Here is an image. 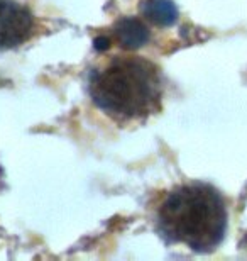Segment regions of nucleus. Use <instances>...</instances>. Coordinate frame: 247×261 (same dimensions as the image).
<instances>
[{
  "label": "nucleus",
  "mask_w": 247,
  "mask_h": 261,
  "mask_svg": "<svg viewBox=\"0 0 247 261\" xmlns=\"http://www.w3.org/2000/svg\"><path fill=\"white\" fill-rule=\"evenodd\" d=\"M88 87L93 103L119 122L141 121L161 106L159 70L141 56H115L92 71Z\"/></svg>",
  "instance_id": "obj_1"
},
{
  "label": "nucleus",
  "mask_w": 247,
  "mask_h": 261,
  "mask_svg": "<svg viewBox=\"0 0 247 261\" xmlns=\"http://www.w3.org/2000/svg\"><path fill=\"white\" fill-rule=\"evenodd\" d=\"M227 226L225 203L212 187L193 184L170 192L157 211V229L168 243L212 251Z\"/></svg>",
  "instance_id": "obj_2"
},
{
  "label": "nucleus",
  "mask_w": 247,
  "mask_h": 261,
  "mask_svg": "<svg viewBox=\"0 0 247 261\" xmlns=\"http://www.w3.org/2000/svg\"><path fill=\"white\" fill-rule=\"evenodd\" d=\"M34 33V15L22 0H0V49L24 44Z\"/></svg>",
  "instance_id": "obj_3"
},
{
  "label": "nucleus",
  "mask_w": 247,
  "mask_h": 261,
  "mask_svg": "<svg viewBox=\"0 0 247 261\" xmlns=\"http://www.w3.org/2000/svg\"><path fill=\"white\" fill-rule=\"evenodd\" d=\"M115 38L125 49H135L149 41V31L139 19H122L115 31Z\"/></svg>",
  "instance_id": "obj_4"
},
{
  "label": "nucleus",
  "mask_w": 247,
  "mask_h": 261,
  "mask_svg": "<svg viewBox=\"0 0 247 261\" xmlns=\"http://www.w3.org/2000/svg\"><path fill=\"white\" fill-rule=\"evenodd\" d=\"M144 14L157 24H173L176 20V9L168 0H148L144 4Z\"/></svg>",
  "instance_id": "obj_5"
}]
</instances>
